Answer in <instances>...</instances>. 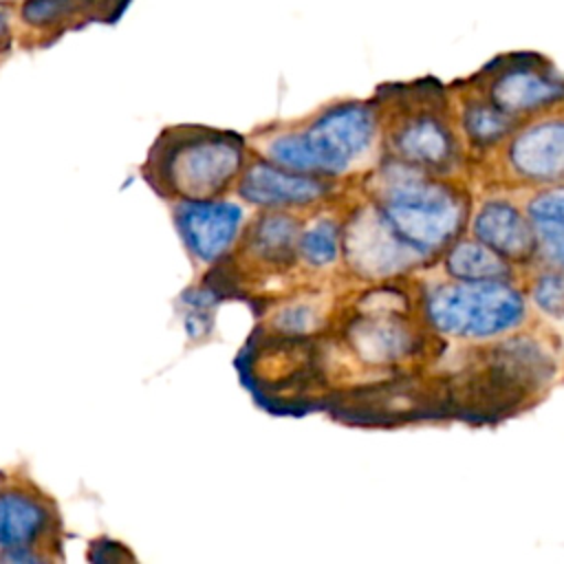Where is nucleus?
<instances>
[{"label": "nucleus", "instance_id": "nucleus-19", "mask_svg": "<svg viewBox=\"0 0 564 564\" xmlns=\"http://www.w3.org/2000/svg\"><path fill=\"white\" fill-rule=\"evenodd\" d=\"M95 7H99V0H22L20 18L33 29H51L62 24L75 11Z\"/></svg>", "mask_w": 564, "mask_h": 564}, {"label": "nucleus", "instance_id": "nucleus-5", "mask_svg": "<svg viewBox=\"0 0 564 564\" xmlns=\"http://www.w3.org/2000/svg\"><path fill=\"white\" fill-rule=\"evenodd\" d=\"M416 306L421 322L434 335L467 344L511 335L531 319L529 300L518 280H436L419 286Z\"/></svg>", "mask_w": 564, "mask_h": 564}, {"label": "nucleus", "instance_id": "nucleus-18", "mask_svg": "<svg viewBox=\"0 0 564 564\" xmlns=\"http://www.w3.org/2000/svg\"><path fill=\"white\" fill-rule=\"evenodd\" d=\"M531 271L524 289L529 304L544 317L564 319V271L551 264H535Z\"/></svg>", "mask_w": 564, "mask_h": 564}, {"label": "nucleus", "instance_id": "nucleus-12", "mask_svg": "<svg viewBox=\"0 0 564 564\" xmlns=\"http://www.w3.org/2000/svg\"><path fill=\"white\" fill-rule=\"evenodd\" d=\"M176 231L194 260L214 264L236 245L245 209L234 200H178L174 205Z\"/></svg>", "mask_w": 564, "mask_h": 564}, {"label": "nucleus", "instance_id": "nucleus-21", "mask_svg": "<svg viewBox=\"0 0 564 564\" xmlns=\"http://www.w3.org/2000/svg\"><path fill=\"white\" fill-rule=\"evenodd\" d=\"M110 2H112L110 9L115 11V13H112V20H115V18H119V15L126 11V7H128L130 0H99V4H110Z\"/></svg>", "mask_w": 564, "mask_h": 564}, {"label": "nucleus", "instance_id": "nucleus-9", "mask_svg": "<svg viewBox=\"0 0 564 564\" xmlns=\"http://www.w3.org/2000/svg\"><path fill=\"white\" fill-rule=\"evenodd\" d=\"M346 183L282 167L256 152L247 159L234 187L240 200L260 209L308 212L339 198Z\"/></svg>", "mask_w": 564, "mask_h": 564}, {"label": "nucleus", "instance_id": "nucleus-6", "mask_svg": "<svg viewBox=\"0 0 564 564\" xmlns=\"http://www.w3.org/2000/svg\"><path fill=\"white\" fill-rule=\"evenodd\" d=\"M494 192H531L564 185V104L522 121L474 167Z\"/></svg>", "mask_w": 564, "mask_h": 564}, {"label": "nucleus", "instance_id": "nucleus-23", "mask_svg": "<svg viewBox=\"0 0 564 564\" xmlns=\"http://www.w3.org/2000/svg\"><path fill=\"white\" fill-rule=\"evenodd\" d=\"M0 482H2V474H0Z\"/></svg>", "mask_w": 564, "mask_h": 564}, {"label": "nucleus", "instance_id": "nucleus-3", "mask_svg": "<svg viewBox=\"0 0 564 564\" xmlns=\"http://www.w3.org/2000/svg\"><path fill=\"white\" fill-rule=\"evenodd\" d=\"M260 156L306 174L352 178L379 159V112L375 99H346L317 110L306 123L262 139Z\"/></svg>", "mask_w": 564, "mask_h": 564}, {"label": "nucleus", "instance_id": "nucleus-8", "mask_svg": "<svg viewBox=\"0 0 564 564\" xmlns=\"http://www.w3.org/2000/svg\"><path fill=\"white\" fill-rule=\"evenodd\" d=\"M341 271L361 284L390 282L412 275L427 264L408 249L359 194L341 212Z\"/></svg>", "mask_w": 564, "mask_h": 564}, {"label": "nucleus", "instance_id": "nucleus-4", "mask_svg": "<svg viewBox=\"0 0 564 564\" xmlns=\"http://www.w3.org/2000/svg\"><path fill=\"white\" fill-rule=\"evenodd\" d=\"M247 159L249 145L238 132L174 126L150 148L143 176L165 198L209 200L236 185Z\"/></svg>", "mask_w": 564, "mask_h": 564}, {"label": "nucleus", "instance_id": "nucleus-13", "mask_svg": "<svg viewBox=\"0 0 564 564\" xmlns=\"http://www.w3.org/2000/svg\"><path fill=\"white\" fill-rule=\"evenodd\" d=\"M53 529V507L26 489L0 491V551L40 544Z\"/></svg>", "mask_w": 564, "mask_h": 564}, {"label": "nucleus", "instance_id": "nucleus-20", "mask_svg": "<svg viewBox=\"0 0 564 564\" xmlns=\"http://www.w3.org/2000/svg\"><path fill=\"white\" fill-rule=\"evenodd\" d=\"M44 560L46 557L40 551H35V546H18V549L0 551V562H9V564H35Z\"/></svg>", "mask_w": 564, "mask_h": 564}, {"label": "nucleus", "instance_id": "nucleus-7", "mask_svg": "<svg viewBox=\"0 0 564 564\" xmlns=\"http://www.w3.org/2000/svg\"><path fill=\"white\" fill-rule=\"evenodd\" d=\"M458 84L518 123L564 104V77L535 53L496 57Z\"/></svg>", "mask_w": 564, "mask_h": 564}, {"label": "nucleus", "instance_id": "nucleus-15", "mask_svg": "<svg viewBox=\"0 0 564 564\" xmlns=\"http://www.w3.org/2000/svg\"><path fill=\"white\" fill-rule=\"evenodd\" d=\"M449 280L460 282H489V280H518L520 269L507 258L482 245L480 240L463 234L436 260Z\"/></svg>", "mask_w": 564, "mask_h": 564}, {"label": "nucleus", "instance_id": "nucleus-17", "mask_svg": "<svg viewBox=\"0 0 564 564\" xmlns=\"http://www.w3.org/2000/svg\"><path fill=\"white\" fill-rule=\"evenodd\" d=\"M330 317L333 311H326L322 297L308 291V295L291 293V297L273 304L269 317L260 326L280 335H319Z\"/></svg>", "mask_w": 564, "mask_h": 564}, {"label": "nucleus", "instance_id": "nucleus-22", "mask_svg": "<svg viewBox=\"0 0 564 564\" xmlns=\"http://www.w3.org/2000/svg\"><path fill=\"white\" fill-rule=\"evenodd\" d=\"M9 31H11V24H9V15L4 9H0V44L9 37Z\"/></svg>", "mask_w": 564, "mask_h": 564}, {"label": "nucleus", "instance_id": "nucleus-11", "mask_svg": "<svg viewBox=\"0 0 564 564\" xmlns=\"http://www.w3.org/2000/svg\"><path fill=\"white\" fill-rule=\"evenodd\" d=\"M467 234L518 269L538 264V249L531 223L522 205L509 192L485 194L469 214Z\"/></svg>", "mask_w": 564, "mask_h": 564}, {"label": "nucleus", "instance_id": "nucleus-14", "mask_svg": "<svg viewBox=\"0 0 564 564\" xmlns=\"http://www.w3.org/2000/svg\"><path fill=\"white\" fill-rule=\"evenodd\" d=\"M522 209L531 223L538 264L564 271V185L524 192Z\"/></svg>", "mask_w": 564, "mask_h": 564}, {"label": "nucleus", "instance_id": "nucleus-1", "mask_svg": "<svg viewBox=\"0 0 564 564\" xmlns=\"http://www.w3.org/2000/svg\"><path fill=\"white\" fill-rule=\"evenodd\" d=\"M364 194L394 236L427 267L467 234L474 196L469 178L432 176L392 159H377L372 170L357 174Z\"/></svg>", "mask_w": 564, "mask_h": 564}, {"label": "nucleus", "instance_id": "nucleus-10", "mask_svg": "<svg viewBox=\"0 0 564 564\" xmlns=\"http://www.w3.org/2000/svg\"><path fill=\"white\" fill-rule=\"evenodd\" d=\"M304 214L289 209H262L240 231L234 247L249 273L258 278H284L302 269L297 258V236Z\"/></svg>", "mask_w": 564, "mask_h": 564}, {"label": "nucleus", "instance_id": "nucleus-2", "mask_svg": "<svg viewBox=\"0 0 564 564\" xmlns=\"http://www.w3.org/2000/svg\"><path fill=\"white\" fill-rule=\"evenodd\" d=\"M379 112V156L432 176L469 178V159L456 128L452 90L425 77L386 84L372 97Z\"/></svg>", "mask_w": 564, "mask_h": 564}, {"label": "nucleus", "instance_id": "nucleus-16", "mask_svg": "<svg viewBox=\"0 0 564 564\" xmlns=\"http://www.w3.org/2000/svg\"><path fill=\"white\" fill-rule=\"evenodd\" d=\"M326 205L315 207L311 216L306 212L297 236V258L308 275H322L341 260V214H326Z\"/></svg>", "mask_w": 564, "mask_h": 564}]
</instances>
